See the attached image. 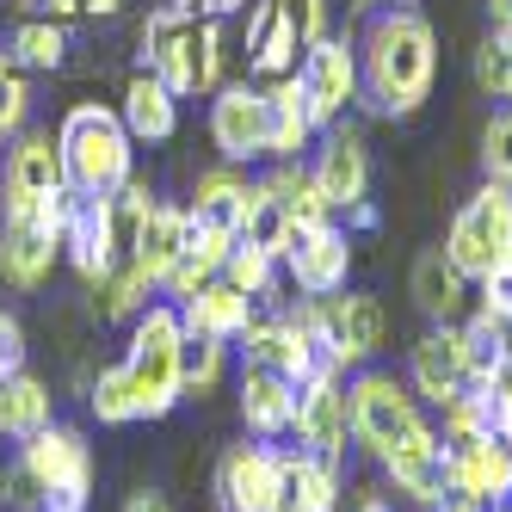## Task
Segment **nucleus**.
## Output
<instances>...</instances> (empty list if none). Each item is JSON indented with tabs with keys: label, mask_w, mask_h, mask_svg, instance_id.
<instances>
[{
	"label": "nucleus",
	"mask_w": 512,
	"mask_h": 512,
	"mask_svg": "<svg viewBox=\"0 0 512 512\" xmlns=\"http://www.w3.org/2000/svg\"><path fill=\"white\" fill-rule=\"evenodd\" d=\"M358 105L377 118H414L438 81V31L420 7H389L358 31Z\"/></svg>",
	"instance_id": "obj_1"
},
{
	"label": "nucleus",
	"mask_w": 512,
	"mask_h": 512,
	"mask_svg": "<svg viewBox=\"0 0 512 512\" xmlns=\"http://www.w3.org/2000/svg\"><path fill=\"white\" fill-rule=\"evenodd\" d=\"M223 50V19H204L198 0H167L142 19V68H155L179 99L223 87Z\"/></svg>",
	"instance_id": "obj_2"
},
{
	"label": "nucleus",
	"mask_w": 512,
	"mask_h": 512,
	"mask_svg": "<svg viewBox=\"0 0 512 512\" xmlns=\"http://www.w3.org/2000/svg\"><path fill=\"white\" fill-rule=\"evenodd\" d=\"M56 149H62L68 192L105 198V192H118L124 179H136V136L124 130L118 105H99V99L68 105L62 124H56Z\"/></svg>",
	"instance_id": "obj_3"
},
{
	"label": "nucleus",
	"mask_w": 512,
	"mask_h": 512,
	"mask_svg": "<svg viewBox=\"0 0 512 512\" xmlns=\"http://www.w3.org/2000/svg\"><path fill=\"white\" fill-rule=\"evenodd\" d=\"M179 352H186V327H179L173 303H149L130 321V346H124V377L136 395V420H167L186 401V377H179Z\"/></svg>",
	"instance_id": "obj_4"
},
{
	"label": "nucleus",
	"mask_w": 512,
	"mask_h": 512,
	"mask_svg": "<svg viewBox=\"0 0 512 512\" xmlns=\"http://www.w3.org/2000/svg\"><path fill=\"white\" fill-rule=\"evenodd\" d=\"M19 463L44 494V512H87L93 506V445L81 426L50 420L19 445Z\"/></svg>",
	"instance_id": "obj_5"
},
{
	"label": "nucleus",
	"mask_w": 512,
	"mask_h": 512,
	"mask_svg": "<svg viewBox=\"0 0 512 512\" xmlns=\"http://www.w3.org/2000/svg\"><path fill=\"white\" fill-rule=\"evenodd\" d=\"M445 253L451 266L475 284L482 272H494L500 260H512V186H494V179H482L463 210L451 216V235H445Z\"/></svg>",
	"instance_id": "obj_6"
},
{
	"label": "nucleus",
	"mask_w": 512,
	"mask_h": 512,
	"mask_svg": "<svg viewBox=\"0 0 512 512\" xmlns=\"http://www.w3.org/2000/svg\"><path fill=\"white\" fill-rule=\"evenodd\" d=\"M309 315H315V334H321V352L334 371H364L377 352H383V334H389V315L371 290H334V297H309Z\"/></svg>",
	"instance_id": "obj_7"
},
{
	"label": "nucleus",
	"mask_w": 512,
	"mask_h": 512,
	"mask_svg": "<svg viewBox=\"0 0 512 512\" xmlns=\"http://www.w3.org/2000/svg\"><path fill=\"white\" fill-rule=\"evenodd\" d=\"M68 198H75V192H62L44 210H0V278H7L13 290H44L50 272L62 266Z\"/></svg>",
	"instance_id": "obj_8"
},
{
	"label": "nucleus",
	"mask_w": 512,
	"mask_h": 512,
	"mask_svg": "<svg viewBox=\"0 0 512 512\" xmlns=\"http://www.w3.org/2000/svg\"><path fill=\"white\" fill-rule=\"evenodd\" d=\"M346 401H352V445L364 457H383L401 432H414L426 420L420 414V395L401 377H389V371H371V364L346 377Z\"/></svg>",
	"instance_id": "obj_9"
},
{
	"label": "nucleus",
	"mask_w": 512,
	"mask_h": 512,
	"mask_svg": "<svg viewBox=\"0 0 512 512\" xmlns=\"http://www.w3.org/2000/svg\"><path fill=\"white\" fill-rule=\"evenodd\" d=\"M290 438L315 457L346 463L352 451V401H346V371L321 364L315 377L297 383V414H290Z\"/></svg>",
	"instance_id": "obj_10"
},
{
	"label": "nucleus",
	"mask_w": 512,
	"mask_h": 512,
	"mask_svg": "<svg viewBox=\"0 0 512 512\" xmlns=\"http://www.w3.org/2000/svg\"><path fill=\"white\" fill-rule=\"evenodd\" d=\"M297 87H303V99H309L315 130L346 124V112L358 105V44L327 31L321 44L303 50V62H297Z\"/></svg>",
	"instance_id": "obj_11"
},
{
	"label": "nucleus",
	"mask_w": 512,
	"mask_h": 512,
	"mask_svg": "<svg viewBox=\"0 0 512 512\" xmlns=\"http://www.w3.org/2000/svg\"><path fill=\"white\" fill-rule=\"evenodd\" d=\"M68 192L62 149L50 130H19L7 161H0V210H44Z\"/></svg>",
	"instance_id": "obj_12"
},
{
	"label": "nucleus",
	"mask_w": 512,
	"mask_h": 512,
	"mask_svg": "<svg viewBox=\"0 0 512 512\" xmlns=\"http://www.w3.org/2000/svg\"><path fill=\"white\" fill-rule=\"evenodd\" d=\"M377 463H383V482L401 500H414V506H432L451 488V451H445V432H438L432 420H420L414 432H401Z\"/></svg>",
	"instance_id": "obj_13"
},
{
	"label": "nucleus",
	"mask_w": 512,
	"mask_h": 512,
	"mask_svg": "<svg viewBox=\"0 0 512 512\" xmlns=\"http://www.w3.org/2000/svg\"><path fill=\"white\" fill-rule=\"evenodd\" d=\"M210 142L229 167L266 161V87L260 81H223L210 93Z\"/></svg>",
	"instance_id": "obj_14"
},
{
	"label": "nucleus",
	"mask_w": 512,
	"mask_h": 512,
	"mask_svg": "<svg viewBox=\"0 0 512 512\" xmlns=\"http://www.w3.org/2000/svg\"><path fill=\"white\" fill-rule=\"evenodd\" d=\"M290 284H297V297H334V290H346L352 278V235L340 223L327 229H297L290 223V241H284V260Z\"/></svg>",
	"instance_id": "obj_15"
},
{
	"label": "nucleus",
	"mask_w": 512,
	"mask_h": 512,
	"mask_svg": "<svg viewBox=\"0 0 512 512\" xmlns=\"http://www.w3.org/2000/svg\"><path fill=\"white\" fill-rule=\"evenodd\" d=\"M309 179L334 204V216L358 198H371V142H364V130H352V124L321 130L315 149H309Z\"/></svg>",
	"instance_id": "obj_16"
},
{
	"label": "nucleus",
	"mask_w": 512,
	"mask_h": 512,
	"mask_svg": "<svg viewBox=\"0 0 512 512\" xmlns=\"http://www.w3.org/2000/svg\"><path fill=\"white\" fill-rule=\"evenodd\" d=\"M216 506L223 512H278V445L253 438L216 457Z\"/></svg>",
	"instance_id": "obj_17"
},
{
	"label": "nucleus",
	"mask_w": 512,
	"mask_h": 512,
	"mask_svg": "<svg viewBox=\"0 0 512 512\" xmlns=\"http://www.w3.org/2000/svg\"><path fill=\"white\" fill-rule=\"evenodd\" d=\"M62 260L75 266L81 284L105 278L118 266V235H112V204L105 198H87L75 192L68 198V216H62Z\"/></svg>",
	"instance_id": "obj_18"
},
{
	"label": "nucleus",
	"mask_w": 512,
	"mask_h": 512,
	"mask_svg": "<svg viewBox=\"0 0 512 512\" xmlns=\"http://www.w3.org/2000/svg\"><path fill=\"white\" fill-rule=\"evenodd\" d=\"M451 451V488L475 494L482 506H506L512 500V445L494 432L482 438H445Z\"/></svg>",
	"instance_id": "obj_19"
},
{
	"label": "nucleus",
	"mask_w": 512,
	"mask_h": 512,
	"mask_svg": "<svg viewBox=\"0 0 512 512\" xmlns=\"http://www.w3.org/2000/svg\"><path fill=\"white\" fill-rule=\"evenodd\" d=\"M469 383V364H463V334L457 321L451 327H426V334L414 340L408 352V389L420 401H432V408H445V401Z\"/></svg>",
	"instance_id": "obj_20"
},
{
	"label": "nucleus",
	"mask_w": 512,
	"mask_h": 512,
	"mask_svg": "<svg viewBox=\"0 0 512 512\" xmlns=\"http://www.w3.org/2000/svg\"><path fill=\"white\" fill-rule=\"evenodd\" d=\"M278 512H340V463L278 445Z\"/></svg>",
	"instance_id": "obj_21"
},
{
	"label": "nucleus",
	"mask_w": 512,
	"mask_h": 512,
	"mask_svg": "<svg viewBox=\"0 0 512 512\" xmlns=\"http://www.w3.org/2000/svg\"><path fill=\"white\" fill-rule=\"evenodd\" d=\"M241 420L253 438H266V445H278V438H290V414H297V383H290L284 371H272V364H241Z\"/></svg>",
	"instance_id": "obj_22"
},
{
	"label": "nucleus",
	"mask_w": 512,
	"mask_h": 512,
	"mask_svg": "<svg viewBox=\"0 0 512 512\" xmlns=\"http://www.w3.org/2000/svg\"><path fill=\"white\" fill-rule=\"evenodd\" d=\"M179 309V327L186 334H204V340H223V346H235L247 327H253V315H260V303L247 297V290H235L229 278H210L198 297H186V303H173Z\"/></svg>",
	"instance_id": "obj_23"
},
{
	"label": "nucleus",
	"mask_w": 512,
	"mask_h": 512,
	"mask_svg": "<svg viewBox=\"0 0 512 512\" xmlns=\"http://www.w3.org/2000/svg\"><path fill=\"white\" fill-rule=\"evenodd\" d=\"M253 198H260V179H247L241 167H210V173H198V186H192V204H186V216L198 229H223V235H241V223H247V210H253Z\"/></svg>",
	"instance_id": "obj_24"
},
{
	"label": "nucleus",
	"mask_w": 512,
	"mask_h": 512,
	"mask_svg": "<svg viewBox=\"0 0 512 512\" xmlns=\"http://www.w3.org/2000/svg\"><path fill=\"white\" fill-rule=\"evenodd\" d=\"M241 50H247V81H260V87L290 81V75H297V62H303V38L278 19L272 0H260V7H253L247 44H241Z\"/></svg>",
	"instance_id": "obj_25"
},
{
	"label": "nucleus",
	"mask_w": 512,
	"mask_h": 512,
	"mask_svg": "<svg viewBox=\"0 0 512 512\" xmlns=\"http://www.w3.org/2000/svg\"><path fill=\"white\" fill-rule=\"evenodd\" d=\"M118 118L136 142H173L179 136V93L155 75V68H136L124 81V99H118Z\"/></svg>",
	"instance_id": "obj_26"
},
{
	"label": "nucleus",
	"mask_w": 512,
	"mask_h": 512,
	"mask_svg": "<svg viewBox=\"0 0 512 512\" xmlns=\"http://www.w3.org/2000/svg\"><path fill=\"white\" fill-rule=\"evenodd\" d=\"M315 118H309V99L297 87V75L290 81H272L266 87V161H309L315 149Z\"/></svg>",
	"instance_id": "obj_27"
},
{
	"label": "nucleus",
	"mask_w": 512,
	"mask_h": 512,
	"mask_svg": "<svg viewBox=\"0 0 512 512\" xmlns=\"http://www.w3.org/2000/svg\"><path fill=\"white\" fill-rule=\"evenodd\" d=\"M408 290H414V303H420V315H426L432 327H451V321H463V309H469V278L451 266L445 247H426V253H420Z\"/></svg>",
	"instance_id": "obj_28"
},
{
	"label": "nucleus",
	"mask_w": 512,
	"mask_h": 512,
	"mask_svg": "<svg viewBox=\"0 0 512 512\" xmlns=\"http://www.w3.org/2000/svg\"><path fill=\"white\" fill-rule=\"evenodd\" d=\"M186 241H192V216L179 210V204H155L149 210V223H142V235H136V272L149 278L155 290H161V278L173 272V260L186 253Z\"/></svg>",
	"instance_id": "obj_29"
},
{
	"label": "nucleus",
	"mask_w": 512,
	"mask_h": 512,
	"mask_svg": "<svg viewBox=\"0 0 512 512\" xmlns=\"http://www.w3.org/2000/svg\"><path fill=\"white\" fill-rule=\"evenodd\" d=\"M229 247H235V235H223V229H198V223H192V241H186V253H179V260H173V272L161 278V297H173V303L198 297V290H204L210 278H223V266H229Z\"/></svg>",
	"instance_id": "obj_30"
},
{
	"label": "nucleus",
	"mask_w": 512,
	"mask_h": 512,
	"mask_svg": "<svg viewBox=\"0 0 512 512\" xmlns=\"http://www.w3.org/2000/svg\"><path fill=\"white\" fill-rule=\"evenodd\" d=\"M50 420H56V395H50L44 377H31V371L0 377V438H7V445H25V438Z\"/></svg>",
	"instance_id": "obj_31"
},
{
	"label": "nucleus",
	"mask_w": 512,
	"mask_h": 512,
	"mask_svg": "<svg viewBox=\"0 0 512 512\" xmlns=\"http://www.w3.org/2000/svg\"><path fill=\"white\" fill-rule=\"evenodd\" d=\"M260 186L290 210V223H297V229H327V223H334V204H327L321 186L309 179V161H278Z\"/></svg>",
	"instance_id": "obj_32"
},
{
	"label": "nucleus",
	"mask_w": 512,
	"mask_h": 512,
	"mask_svg": "<svg viewBox=\"0 0 512 512\" xmlns=\"http://www.w3.org/2000/svg\"><path fill=\"white\" fill-rule=\"evenodd\" d=\"M7 56L25 68V75H56L68 62V25L62 19H19L7 31Z\"/></svg>",
	"instance_id": "obj_33"
},
{
	"label": "nucleus",
	"mask_w": 512,
	"mask_h": 512,
	"mask_svg": "<svg viewBox=\"0 0 512 512\" xmlns=\"http://www.w3.org/2000/svg\"><path fill=\"white\" fill-rule=\"evenodd\" d=\"M87 297H93V315L99 321H136L142 309L155 303V284L136 272V260H124V266H112L105 278H93Z\"/></svg>",
	"instance_id": "obj_34"
},
{
	"label": "nucleus",
	"mask_w": 512,
	"mask_h": 512,
	"mask_svg": "<svg viewBox=\"0 0 512 512\" xmlns=\"http://www.w3.org/2000/svg\"><path fill=\"white\" fill-rule=\"evenodd\" d=\"M457 334H463V364H469V383H488V377L500 371L506 346H512V327H506V321H494L488 309H475V315H463V321H457Z\"/></svg>",
	"instance_id": "obj_35"
},
{
	"label": "nucleus",
	"mask_w": 512,
	"mask_h": 512,
	"mask_svg": "<svg viewBox=\"0 0 512 512\" xmlns=\"http://www.w3.org/2000/svg\"><path fill=\"white\" fill-rule=\"evenodd\" d=\"M87 408L99 426H130L136 420V395H130V377L124 364H99L93 383H87Z\"/></svg>",
	"instance_id": "obj_36"
},
{
	"label": "nucleus",
	"mask_w": 512,
	"mask_h": 512,
	"mask_svg": "<svg viewBox=\"0 0 512 512\" xmlns=\"http://www.w3.org/2000/svg\"><path fill=\"white\" fill-rule=\"evenodd\" d=\"M235 241H247V247H260V253H272V260H284V241H290V210L260 186V198H253V210H247V223H241V235Z\"/></svg>",
	"instance_id": "obj_37"
},
{
	"label": "nucleus",
	"mask_w": 512,
	"mask_h": 512,
	"mask_svg": "<svg viewBox=\"0 0 512 512\" xmlns=\"http://www.w3.org/2000/svg\"><path fill=\"white\" fill-rule=\"evenodd\" d=\"M223 278H229L235 290H247L253 303H272V290H278V260H272V253H260V247H247V241H235Z\"/></svg>",
	"instance_id": "obj_38"
},
{
	"label": "nucleus",
	"mask_w": 512,
	"mask_h": 512,
	"mask_svg": "<svg viewBox=\"0 0 512 512\" xmlns=\"http://www.w3.org/2000/svg\"><path fill=\"white\" fill-rule=\"evenodd\" d=\"M475 81H482L488 99L512 105V25H494L482 38V50H475Z\"/></svg>",
	"instance_id": "obj_39"
},
{
	"label": "nucleus",
	"mask_w": 512,
	"mask_h": 512,
	"mask_svg": "<svg viewBox=\"0 0 512 512\" xmlns=\"http://www.w3.org/2000/svg\"><path fill=\"white\" fill-rule=\"evenodd\" d=\"M223 364H229V346H223V340L186 334V352H179V377H186V395H210L216 383H223Z\"/></svg>",
	"instance_id": "obj_40"
},
{
	"label": "nucleus",
	"mask_w": 512,
	"mask_h": 512,
	"mask_svg": "<svg viewBox=\"0 0 512 512\" xmlns=\"http://www.w3.org/2000/svg\"><path fill=\"white\" fill-rule=\"evenodd\" d=\"M31 118V81H25V68L0 50V136H19Z\"/></svg>",
	"instance_id": "obj_41"
},
{
	"label": "nucleus",
	"mask_w": 512,
	"mask_h": 512,
	"mask_svg": "<svg viewBox=\"0 0 512 512\" xmlns=\"http://www.w3.org/2000/svg\"><path fill=\"white\" fill-rule=\"evenodd\" d=\"M482 173L494 179V186H512V105L494 112L488 130H482Z\"/></svg>",
	"instance_id": "obj_42"
},
{
	"label": "nucleus",
	"mask_w": 512,
	"mask_h": 512,
	"mask_svg": "<svg viewBox=\"0 0 512 512\" xmlns=\"http://www.w3.org/2000/svg\"><path fill=\"white\" fill-rule=\"evenodd\" d=\"M272 7H278V19L303 38V50L327 38V0H272Z\"/></svg>",
	"instance_id": "obj_43"
},
{
	"label": "nucleus",
	"mask_w": 512,
	"mask_h": 512,
	"mask_svg": "<svg viewBox=\"0 0 512 512\" xmlns=\"http://www.w3.org/2000/svg\"><path fill=\"white\" fill-rule=\"evenodd\" d=\"M475 309H488L494 321H506V327H512V260H500L494 272L475 278Z\"/></svg>",
	"instance_id": "obj_44"
},
{
	"label": "nucleus",
	"mask_w": 512,
	"mask_h": 512,
	"mask_svg": "<svg viewBox=\"0 0 512 512\" xmlns=\"http://www.w3.org/2000/svg\"><path fill=\"white\" fill-rule=\"evenodd\" d=\"M0 506L7 512H44V494H38V482H31V469L19 457L0 469Z\"/></svg>",
	"instance_id": "obj_45"
},
{
	"label": "nucleus",
	"mask_w": 512,
	"mask_h": 512,
	"mask_svg": "<svg viewBox=\"0 0 512 512\" xmlns=\"http://www.w3.org/2000/svg\"><path fill=\"white\" fill-rule=\"evenodd\" d=\"M488 395H494V438H506V445H512V346L500 358V371L488 377Z\"/></svg>",
	"instance_id": "obj_46"
},
{
	"label": "nucleus",
	"mask_w": 512,
	"mask_h": 512,
	"mask_svg": "<svg viewBox=\"0 0 512 512\" xmlns=\"http://www.w3.org/2000/svg\"><path fill=\"white\" fill-rule=\"evenodd\" d=\"M13 371H25V327L13 309H0V377H13Z\"/></svg>",
	"instance_id": "obj_47"
},
{
	"label": "nucleus",
	"mask_w": 512,
	"mask_h": 512,
	"mask_svg": "<svg viewBox=\"0 0 512 512\" xmlns=\"http://www.w3.org/2000/svg\"><path fill=\"white\" fill-rule=\"evenodd\" d=\"M334 223H340L346 235H371V229L383 223V216H377V204H371V198H358V204H346V210L334 216Z\"/></svg>",
	"instance_id": "obj_48"
},
{
	"label": "nucleus",
	"mask_w": 512,
	"mask_h": 512,
	"mask_svg": "<svg viewBox=\"0 0 512 512\" xmlns=\"http://www.w3.org/2000/svg\"><path fill=\"white\" fill-rule=\"evenodd\" d=\"M81 7H75V0H19V19H75Z\"/></svg>",
	"instance_id": "obj_49"
},
{
	"label": "nucleus",
	"mask_w": 512,
	"mask_h": 512,
	"mask_svg": "<svg viewBox=\"0 0 512 512\" xmlns=\"http://www.w3.org/2000/svg\"><path fill=\"white\" fill-rule=\"evenodd\" d=\"M426 512H494V506H482V500H475V494H463V488H445V494H438Z\"/></svg>",
	"instance_id": "obj_50"
},
{
	"label": "nucleus",
	"mask_w": 512,
	"mask_h": 512,
	"mask_svg": "<svg viewBox=\"0 0 512 512\" xmlns=\"http://www.w3.org/2000/svg\"><path fill=\"white\" fill-rule=\"evenodd\" d=\"M124 512H173V506H167V494H155V488H136V494L124 500Z\"/></svg>",
	"instance_id": "obj_51"
},
{
	"label": "nucleus",
	"mask_w": 512,
	"mask_h": 512,
	"mask_svg": "<svg viewBox=\"0 0 512 512\" xmlns=\"http://www.w3.org/2000/svg\"><path fill=\"white\" fill-rule=\"evenodd\" d=\"M389 7H414V0H352L358 19H377V13H389Z\"/></svg>",
	"instance_id": "obj_52"
},
{
	"label": "nucleus",
	"mask_w": 512,
	"mask_h": 512,
	"mask_svg": "<svg viewBox=\"0 0 512 512\" xmlns=\"http://www.w3.org/2000/svg\"><path fill=\"white\" fill-rule=\"evenodd\" d=\"M198 7H204V19H235L247 0H198Z\"/></svg>",
	"instance_id": "obj_53"
},
{
	"label": "nucleus",
	"mask_w": 512,
	"mask_h": 512,
	"mask_svg": "<svg viewBox=\"0 0 512 512\" xmlns=\"http://www.w3.org/2000/svg\"><path fill=\"white\" fill-rule=\"evenodd\" d=\"M75 7H81V19H112L124 0H75Z\"/></svg>",
	"instance_id": "obj_54"
},
{
	"label": "nucleus",
	"mask_w": 512,
	"mask_h": 512,
	"mask_svg": "<svg viewBox=\"0 0 512 512\" xmlns=\"http://www.w3.org/2000/svg\"><path fill=\"white\" fill-rule=\"evenodd\" d=\"M352 512H395V500H389V494H358Z\"/></svg>",
	"instance_id": "obj_55"
},
{
	"label": "nucleus",
	"mask_w": 512,
	"mask_h": 512,
	"mask_svg": "<svg viewBox=\"0 0 512 512\" xmlns=\"http://www.w3.org/2000/svg\"><path fill=\"white\" fill-rule=\"evenodd\" d=\"M488 19L494 25H512V0H488Z\"/></svg>",
	"instance_id": "obj_56"
},
{
	"label": "nucleus",
	"mask_w": 512,
	"mask_h": 512,
	"mask_svg": "<svg viewBox=\"0 0 512 512\" xmlns=\"http://www.w3.org/2000/svg\"><path fill=\"white\" fill-rule=\"evenodd\" d=\"M494 512H512V500H506V506H494Z\"/></svg>",
	"instance_id": "obj_57"
}]
</instances>
